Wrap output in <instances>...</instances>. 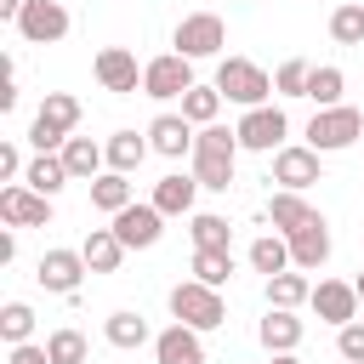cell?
<instances>
[{
  "label": "cell",
  "mask_w": 364,
  "mask_h": 364,
  "mask_svg": "<svg viewBox=\"0 0 364 364\" xmlns=\"http://www.w3.org/2000/svg\"><path fill=\"white\" fill-rule=\"evenodd\" d=\"M193 176H199V188H210V193H228L233 188V165H239V131H228V125H199V136H193Z\"/></svg>",
  "instance_id": "1"
},
{
  "label": "cell",
  "mask_w": 364,
  "mask_h": 364,
  "mask_svg": "<svg viewBox=\"0 0 364 364\" xmlns=\"http://www.w3.org/2000/svg\"><path fill=\"white\" fill-rule=\"evenodd\" d=\"M171 318H176V324H193V330L205 336V330H222V324H228V301H222L216 284L182 279V284H171Z\"/></svg>",
  "instance_id": "2"
},
{
  "label": "cell",
  "mask_w": 364,
  "mask_h": 364,
  "mask_svg": "<svg viewBox=\"0 0 364 364\" xmlns=\"http://www.w3.org/2000/svg\"><path fill=\"white\" fill-rule=\"evenodd\" d=\"M210 85H216L228 102H239V108H262V102L273 97V74H267L262 63H250V57H222Z\"/></svg>",
  "instance_id": "3"
},
{
  "label": "cell",
  "mask_w": 364,
  "mask_h": 364,
  "mask_svg": "<svg viewBox=\"0 0 364 364\" xmlns=\"http://www.w3.org/2000/svg\"><path fill=\"white\" fill-rule=\"evenodd\" d=\"M74 125H80V97H68V91H46V102H40L34 125H28L34 154H63V142L74 136Z\"/></svg>",
  "instance_id": "4"
},
{
  "label": "cell",
  "mask_w": 364,
  "mask_h": 364,
  "mask_svg": "<svg viewBox=\"0 0 364 364\" xmlns=\"http://www.w3.org/2000/svg\"><path fill=\"white\" fill-rule=\"evenodd\" d=\"M358 136H364V114L347 108V102L318 108V114L307 119V148H318V154H341V148H353Z\"/></svg>",
  "instance_id": "5"
},
{
  "label": "cell",
  "mask_w": 364,
  "mask_h": 364,
  "mask_svg": "<svg viewBox=\"0 0 364 364\" xmlns=\"http://www.w3.org/2000/svg\"><path fill=\"white\" fill-rule=\"evenodd\" d=\"M233 131H239V148H250V154H279L284 136H290V119H284L279 102H262V108H245V119H239Z\"/></svg>",
  "instance_id": "6"
},
{
  "label": "cell",
  "mask_w": 364,
  "mask_h": 364,
  "mask_svg": "<svg viewBox=\"0 0 364 364\" xmlns=\"http://www.w3.org/2000/svg\"><path fill=\"white\" fill-rule=\"evenodd\" d=\"M171 46L182 51V57H222V46H228V28H222V17L216 11H188L182 23H176V34H171Z\"/></svg>",
  "instance_id": "7"
},
{
  "label": "cell",
  "mask_w": 364,
  "mask_h": 364,
  "mask_svg": "<svg viewBox=\"0 0 364 364\" xmlns=\"http://www.w3.org/2000/svg\"><path fill=\"white\" fill-rule=\"evenodd\" d=\"M188 85H199V80H193V57H182V51H165V57L142 63V97H154V102H171V97H182Z\"/></svg>",
  "instance_id": "8"
},
{
  "label": "cell",
  "mask_w": 364,
  "mask_h": 364,
  "mask_svg": "<svg viewBox=\"0 0 364 364\" xmlns=\"http://www.w3.org/2000/svg\"><path fill=\"white\" fill-rule=\"evenodd\" d=\"M0 222L6 228H51V199L34 193L28 182H6L0 188Z\"/></svg>",
  "instance_id": "9"
},
{
  "label": "cell",
  "mask_w": 364,
  "mask_h": 364,
  "mask_svg": "<svg viewBox=\"0 0 364 364\" xmlns=\"http://www.w3.org/2000/svg\"><path fill=\"white\" fill-rule=\"evenodd\" d=\"M114 233L125 239V250H154V245L165 239V210H159L154 199H148V205L131 199V205L114 216Z\"/></svg>",
  "instance_id": "10"
},
{
  "label": "cell",
  "mask_w": 364,
  "mask_h": 364,
  "mask_svg": "<svg viewBox=\"0 0 364 364\" xmlns=\"http://www.w3.org/2000/svg\"><path fill=\"white\" fill-rule=\"evenodd\" d=\"M17 34H23L28 46H57V40L68 34V6H63V0H28L23 17H17Z\"/></svg>",
  "instance_id": "11"
},
{
  "label": "cell",
  "mask_w": 364,
  "mask_h": 364,
  "mask_svg": "<svg viewBox=\"0 0 364 364\" xmlns=\"http://www.w3.org/2000/svg\"><path fill=\"white\" fill-rule=\"evenodd\" d=\"M273 182H279V188H296V193H307L313 182H324V176H318V148L284 142V148L273 154Z\"/></svg>",
  "instance_id": "12"
},
{
  "label": "cell",
  "mask_w": 364,
  "mask_h": 364,
  "mask_svg": "<svg viewBox=\"0 0 364 364\" xmlns=\"http://www.w3.org/2000/svg\"><path fill=\"white\" fill-rule=\"evenodd\" d=\"M91 74H97V85L114 91V97H131V91L142 85V68H136V57H131L125 46H102L97 63H91Z\"/></svg>",
  "instance_id": "13"
},
{
  "label": "cell",
  "mask_w": 364,
  "mask_h": 364,
  "mask_svg": "<svg viewBox=\"0 0 364 364\" xmlns=\"http://www.w3.org/2000/svg\"><path fill=\"white\" fill-rule=\"evenodd\" d=\"M85 273H91V267H85V250H46L40 267H34V279H40L51 296H74Z\"/></svg>",
  "instance_id": "14"
},
{
  "label": "cell",
  "mask_w": 364,
  "mask_h": 364,
  "mask_svg": "<svg viewBox=\"0 0 364 364\" xmlns=\"http://www.w3.org/2000/svg\"><path fill=\"white\" fill-rule=\"evenodd\" d=\"M307 307H313L324 324H336V330H341V324H353V318H358V290H353L347 279H318Z\"/></svg>",
  "instance_id": "15"
},
{
  "label": "cell",
  "mask_w": 364,
  "mask_h": 364,
  "mask_svg": "<svg viewBox=\"0 0 364 364\" xmlns=\"http://www.w3.org/2000/svg\"><path fill=\"white\" fill-rule=\"evenodd\" d=\"M284 239H290V267L318 273V267L330 262V228H324V216H313L307 228H296V233H284Z\"/></svg>",
  "instance_id": "16"
},
{
  "label": "cell",
  "mask_w": 364,
  "mask_h": 364,
  "mask_svg": "<svg viewBox=\"0 0 364 364\" xmlns=\"http://www.w3.org/2000/svg\"><path fill=\"white\" fill-rule=\"evenodd\" d=\"M154 364H205V341L193 324H171L154 336Z\"/></svg>",
  "instance_id": "17"
},
{
  "label": "cell",
  "mask_w": 364,
  "mask_h": 364,
  "mask_svg": "<svg viewBox=\"0 0 364 364\" xmlns=\"http://www.w3.org/2000/svg\"><path fill=\"white\" fill-rule=\"evenodd\" d=\"M193 119L188 114H159L154 125H148V142H154V154H165V159H182V154H193Z\"/></svg>",
  "instance_id": "18"
},
{
  "label": "cell",
  "mask_w": 364,
  "mask_h": 364,
  "mask_svg": "<svg viewBox=\"0 0 364 364\" xmlns=\"http://www.w3.org/2000/svg\"><path fill=\"white\" fill-rule=\"evenodd\" d=\"M256 336H262L267 353H296L301 336H307V324L296 318V307H267V318L256 324Z\"/></svg>",
  "instance_id": "19"
},
{
  "label": "cell",
  "mask_w": 364,
  "mask_h": 364,
  "mask_svg": "<svg viewBox=\"0 0 364 364\" xmlns=\"http://www.w3.org/2000/svg\"><path fill=\"white\" fill-rule=\"evenodd\" d=\"M193 199H199V176L188 171H171V176H159L154 182V205L165 210V216H193Z\"/></svg>",
  "instance_id": "20"
},
{
  "label": "cell",
  "mask_w": 364,
  "mask_h": 364,
  "mask_svg": "<svg viewBox=\"0 0 364 364\" xmlns=\"http://www.w3.org/2000/svg\"><path fill=\"white\" fill-rule=\"evenodd\" d=\"M63 165H68L74 182H97L102 165H108V148H97L91 136H68V142H63Z\"/></svg>",
  "instance_id": "21"
},
{
  "label": "cell",
  "mask_w": 364,
  "mask_h": 364,
  "mask_svg": "<svg viewBox=\"0 0 364 364\" xmlns=\"http://www.w3.org/2000/svg\"><path fill=\"white\" fill-rule=\"evenodd\" d=\"M318 210L296 193V188H279L273 199H267V228H279V233H296V228H307Z\"/></svg>",
  "instance_id": "22"
},
{
  "label": "cell",
  "mask_w": 364,
  "mask_h": 364,
  "mask_svg": "<svg viewBox=\"0 0 364 364\" xmlns=\"http://www.w3.org/2000/svg\"><path fill=\"white\" fill-rule=\"evenodd\" d=\"M80 250H85V267L91 273H119V262H125V239L114 228H91Z\"/></svg>",
  "instance_id": "23"
},
{
  "label": "cell",
  "mask_w": 364,
  "mask_h": 364,
  "mask_svg": "<svg viewBox=\"0 0 364 364\" xmlns=\"http://www.w3.org/2000/svg\"><path fill=\"white\" fill-rule=\"evenodd\" d=\"M23 182L34 188V193H46V199H57L74 176H68V165H63V154H34L28 159V171H23Z\"/></svg>",
  "instance_id": "24"
},
{
  "label": "cell",
  "mask_w": 364,
  "mask_h": 364,
  "mask_svg": "<svg viewBox=\"0 0 364 364\" xmlns=\"http://www.w3.org/2000/svg\"><path fill=\"white\" fill-rule=\"evenodd\" d=\"M102 148H108V171H125V176H131V171H136V165H142V159L154 154L148 131H142V136H136V131H114V136H108Z\"/></svg>",
  "instance_id": "25"
},
{
  "label": "cell",
  "mask_w": 364,
  "mask_h": 364,
  "mask_svg": "<svg viewBox=\"0 0 364 364\" xmlns=\"http://www.w3.org/2000/svg\"><path fill=\"white\" fill-rule=\"evenodd\" d=\"M102 336H108V347H119V353H136L142 341H154V336H148V318H142V313H131V307H119V313H108V324H102Z\"/></svg>",
  "instance_id": "26"
},
{
  "label": "cell",
  "mask_w": 364,
  "mask_h": 364,
  "mask_svg": "<svg viewBox=\"0 0 364 364\" xmlns=\"http://www.w3.org/2000/svg\"><path fill=\"white\" fill-rule=\"evenodd\" d=\"M91 205H97L102 216H119V210L131 205V176H125V171H102V176L91 182Z\"/></svg>",
  "instance_id": "27"
},
{
  "label": "cell",
  "mask_w": 364,
  "mask_h": 364,
  "mask_svg": "<svg viewBox=\"0 0 364 364\" xmlns=\"http://www.w3.org/2000/svg\"><path fill=\"white\" fill-rule=\"evenodd\" d=\"M188 233H193V250H233V228H228V216H216V210H193Z\"/></svg>",
  "instance_id": "28"
},
{
  "label": "cell",
  "mask_w": 364,
  "mask_h": 364,
  "mask_svg": "<svg viewBox=\"0 0 364 364\" xmlns=\"http://www.w3.org/2000/svg\"><path fill=\"white\" fill-rule=\"evenodd\" d=\"M301 301H313V284L301 267H284L267 279V307H301Z\"/></svg>",
  "instance_id": "29"
},
{
  "label": "cell",
  "mask_w": 364,
  "mask_h": 364,
  "mask_svg": "<svg viewBox=\"0 0 364 364\" xmlns=\"http://www.w3.org/2000/svg\"><path fill=\"white\" fill-rule=\"evenodd\" d=\"M341 91H347V74H341L336 63H313V74H307V102L336 108V102H341Z\"/></svg>",
  "instance_id": "30"
},
{
  "label": "cell",
  "mask_w": 364,
  "mask_h": 364,
  "mask_svg": "<svg viewBox=\"0 0 364 364\" xmlns=\"http://www.w3.org/2000/svg\"><path fill=\"white\" fill-rule=\"evenodd\" d=\"M176 102H182V114H188L193 125H216V114H222V102H228V97H222L216 85H188Z\"/></svg>",
  "instance_id": "31"
},
{
  "label": "cell",
  "mask_w": 364,
  "mask_h": 364,
  "mask_svg": "<svg viewBox=\"0 0 364 364\" xmlns=\"http://www.w3.org/2000/svg\"><path fill=\"white\" fill-rule=\"evenodd\" d=\"M250 267L267 273V279L284 273V267H290V239H284V233H262V239L250 245Z\"/></svg>",
  "instance_id": "32"
},
{
  "label": "cell",
  "mask_w": 364,
  "mask_h": 364,
  "mask_svg": "<svg viewBox=\"0 0 364 364\" xmlns=\"http://www.w3.org/2000/svg\"><path fill=\"white\" fill-rule=\"evenodd\" d=\"M46 353H51V364H91V347H85V336H80L74 324L51 330V336H46Z\"/></svg>",
  "instance_id": "33"
},
{
  "label": "cell",
  "mask_w": 364,
  "mask_h": 364,
  "mask_svg": "<svg viewBox=\"0 0 364 364\" xmlns=\"http://www.w3.org/2000/svg\"><path fill=\"white\" fill-rule=\"evenodd\" d=\"M330 40L336 46H364V0H347L330 11Z\"/></svg>",
  "instance_id": "34"
},
{
  "label": "cell",
  "mask_w": 364,
  "mask_h": 364,
  "mask_svg": "<svg viewBox=\"0 0 364 364\" xmlns=\"http://www.w3.org/2000/svg\"><path fill=\"white\" fill-rule=\"evenodd\" d=\"M193 279L222 290V284L233 279V250H193Z\"/></svg>",
  "instance_id": "35"
},
{
  "label": "cell",
  "mask_w": 364,
  "mask_h": 364,
  "mask_svg": "<svg viewBox=\"0 0 364 364\" xmlns=\"http://www.w3.org/2000/svg\"><path fill=\"white\" fill-rule=\"evenodd\" d=\"M28 336H34V307H28V301H6V307H0V341L17 347V341H28Z\"/></svg>",
  "instance_id": "36"
},
{
  "label": "cell",
  "mask_w": 364,
  "mask_h": 364,
  "mask_svg": "<svg viewBox=\"0 0 364 364\" xmlns=\"http://www.w3.org/2000/svg\"><path fill=\"white\" fill-rule=\"evenodd\" d=\"M307 74H313V63L307 57H290V63L273 68V91L279 97H307Z\"/></svg>",
  "instance_id": "37"
},
{
  "label": "cell",
  "mask_w": 364,
  "mask_h": 364,
  "mask_svg": "<svg viewBox=\"0 0 364 364\" xmlns=\"http://www.w3.org/2000/svg\"><path fill=\"white\" fill-rule=\"evenodd\" d=\"M336 353H341V364H364V324L358 318L336 330Z\"/></svg>",
  "instance_id": "38"
},
{
  "label": "cell",
  "mask_w": 364,
  "mask_h": 364,
  "mask_svg": "<svg viewBox=\"0 0 364 364\" xmlns=\"http://www.w3.org/2000/svg\"><path fill=\"white\" fill-rule=\"evenodd\" d=\"M23 154H17V142H0V182H23Z\"/></svg>",
  "instance_id": "39"
},
{
  "label": "cell",
  "mask_w": 364,
  "mask_h": 364,
  "mask_svg": "<svg viewBox=\"0 0 364 364\" xmlns=\"http://www.w3.org/2000/svg\"><path fill=\"white\" fill-rule=\"evenodd\" d=\"M0 262H17V228L0 233Z\"/></svg>",
  "instance_id": "40"
},
{
  "label": "cell",
  "mask_w": 364,
  "mask_h": 364,
  "mask_svg": "<svg viewBox=\"0 0 364 364\" xmlns=\"http://www.w3.org/2000/svg\"><path fill=\"white\" fill-rule=\"evenodd\" d=\"M23 6H28V0H0V17H6V23H17V17H23Z\"/></svg>",
  "instance_id": "41"
},
{
  "label": "cell",
  "mask_w": 364,
  "mask_h": 364,
  "mask_svg": "<svg viewBox=\"0 0 364 364\" xmlns=\"http://www.w3.org/2000/svg\"><path fill=\"white\" fill-rule=\"evenodd\" d=\"M267 364H301L296 353H267Z\"/></svg>",
  "instance_id": "42"
},
{
  "label": "cell",
  "mask_w": 364,
  "mask_h": 364,
  "mask_svg": "<svg viewBox=\"0 0 364 364\" xmlns=\"http://www.w3.org/2000/svg\"><path fill=\"white\" fill-rule=\"evenodd\" d=\"M353 290H358V301H364V273H358V279H353Z\"/></svg>",
  "instance_id": "43"
},
{
  "label": "cell",
  "mask_w": 364,
  "mask_h": 364,
  "mask_svg": "<svg viewBox=\"0 0 364 364\" xmlns=\"http://www.w3.org/2000/svg\"><path fill=\"white\" fill-rule=\"evenodd\" d=\"M233 6H250V0H233Z\"/></svg>",
  "instance_id": "44"
}]
</instances>
